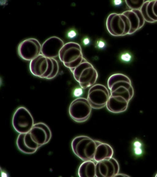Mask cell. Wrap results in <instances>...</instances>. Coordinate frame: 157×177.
I'll return each mask as SVG.
<instances>
[{
	"mask_svg": "<svg viewBox=\"0 0 157 177\" xmlns=\"http://www.w3.org/2000/svg\"><path fill=\"white\" fill-rule=\"evenodd\" d=\"M96 164L92 160L84 161L80 165L78 174L80 177L96 176Z\"/></svg>",
	"mask_w": 157,
	"mask_h": 177,
	"instance_id": "cell-18",
	"label": "cell"
},
{
	"mask_svg": "<svg viewBox=\"0 0 157 177\" xmlns=\"http://www.w3.org/2000/svg\"><path fill=\"white\" fill-rule=\"evenodd\" d=\"M119 166L116 159L112 157L97 162L96 164V176L113 177L117 176Z\"/></svg>",
	"mask_w": 157,
	"mask_h": 177,
	"instance_id": "cell-12",
	"label": "cell"
},
{
	"mask_svg": "<svg viewBox=\"0 0 157 177\" xmlns=\"http://www.w3.org/2000/svg\"><path fill=\"white\" fill-rule=\"evenodd\" d=\"M83 42L84 44L87 45L90 43V40L88 38H85L83 40Z\"/></svg>",
	"mask_w": 157,
	"mask_h": 177,
	"instance_id": "cell-24",
	"label": "cell"
},
{
	"mask_svg": "<svg viewBox=\"0 0 157 177\" xmlns=\"http://www.w3.org/2000/svg\"><path fill=\"white\" fill-rule=\"evenodd\" d=\"M127 6L131 10H140L145 0H125Z\"/></svg>",
	"mask_w": 157,
	"mask_h": 177,
	"instance_id": "cell-20",
	"label": "cell"
},
{
	"mask_svg": "<svg viewBox=\"0 0 157 177\" xmlns=\"http://www.w3.org/2000/svg\"><path fill=\"white\" fill-rule=\"evenodd\" d=\"M52 136L48 125L42 122L36 123L28 132L18 135L16 141L17 146L23 153L33 154L39 148L48 143Z\"/></svg>",
	"mask_w": 157,
	"mask_h": 177,
	"instance_id": "cell-1",
	"label": "cell"
},
{
	"mask_svg": "<svg viewBox=\"0 0 157 177\" xmlns=\"http://www.w3.org/2000/svg\"><path fill=\"white\" fill-rule=\"evenodd\" d=\"M41 49V45L37 39L29 38L19 44L17 51L19 55L22 59L31 61L40 54Z\"/></svg>",
	"mask_w": 157,
	"mask_h": 177,
	"instance_id": "cell-11",
	"label": "cell"
},
{
	"mask_svg": "<svg viewBox=\"0 0 157 177\" xmlns=\"http://www.w3.org/2000/svg\"><path fill=\"white\" fill-rule=\"evenodd\" d=\"M132 150L133 154L136 158L142 156L144 152V145L140 139L136 138L133 141Z\"/></svg>",
	"mask_w": 157,
	"mask_h": 177,
	"instance_id": "cell-19",
	"label": "cell"
},
{
	"mask_svg": "<svg viewBox=\"0 0 157 177\" xmlns=\"http://www.w3.org/2000/svg\"><path fill=\"white\" fill-rule=\"evenodd\" d=\"M59 56L64 65L71 71L80 64L84 58L80 45L74 42L64 44L59 51Z\"/></svg>",
	"mask_w": 157,
	"mask_h": 177,
	"instance_id": "cell-6",
	"label": "cell"
},
{
	"mask_svg": "<svg viewBox=\"0 0 157 177\" xmlns=\"http://www.w3.org/2000/svg\"><path fill=\"white\" fill-rule=\"evenodd\" d=\"M98 46L100 48H103L105 46V44L104 42L100 41L98 44Z\"/></svg>",
	"mask_w": 157,
	"mask_h": 177,
	"instance_id": "cell-23",
	"label": "cell"
},
{
	"mask_svg": "<svg viewBox=\"0 0 157 177\" xmlns=\"http://www.w3.org/2000/svg\"><path fill=\"white\" fill-rule=\"evenodd\" d=\"M130 101L123 96L110 95L106 106L112 113H120L127 109Z\"/></svg>",
	"mask_w": 157,
	"mask_h": 177,
	"instance_id": "cell-14",
	"label": "cell"
},
{
	"mask_svg": "<svg viewBox=\"0 0 157 177\" xmlns=\"http://www.w3.org/2000/svg\"><path fill=\"white\" fill-rule=\"evenodd\" d=\"M106 25L109 33L115 37L129 34L131 28L129 19L122 13H113L109 14L107 18Z\"/></svg>",
	"mask_w": 157,
	"mask_h": 177,
	"instance_id": "cell-7",
	"label": "cell"
},
{
	"mask_svg": "<svg viewBox=\"0 0 157 177\" xmlns=\"http://www.w3.org/2000/svg\"><path fill=\"white\" fill-rule=\"evenodd\" d=\"M71 72L75 80L83 89L93 85L98 77L96 70L84 58L82 62Z\"/></svg>",
	"mask_w": 157,
	"mask_h": 177,
	"instance_id": "cell-5",
	"label": "cell"
},
{
	"mask_svg": "<svg viewBox=\"0 0 157 177\" xmlns=\"http://www.w3.org/2000/svg\"><path fill=\"white\" fill-rule=\"evenodd\" d=\"M107 84L110 95L123 96L130 101L133 98L134 88L127 76L121 73L113 74L108 79Z\"/></svg>",
	"mask_w": 157,
	"mask_h": 177,
	"instance_id": "cell-3",
	"label": "cell"
},
{
	"mask_svg": "<svg viewBox=\"0 0 157 177\" xmlns=\"http://www.w3.org/2000/svg\"><path fill=\"white\" fill-rule=\"evenodd\" d=\"M113 150L109 144L101 142L97 146L94 160L97 162L112 157Z\"/></svg>",
	"mask_w": 157,
	"mask_h": 177,
	"instance_id": "cell-17",
	"label": "cell"
},
{
	"mask_svg": "<svg viewBox=\"0 0 157 177\" xmlns=\"http://www.w3.org/2000/svg\"><path fill=\"white\" fill-rule=\"evenodd\" d=\"M140 10L145 22H157V0L145 1Z\"/></svg>",
	"mask_w": 157,
	"mask_h": 177,
	"instance_id": "cell-16",
	"label": "cell"
},
{
	"mask_svg": "<svg viewBox=\"0 0 157 177\" xmlns=\"http://www.w3.org/2000/svg\"><path fill=\"white\" fill-rule=\"evenodd\" d=\"M64 45L63 41L59 37H51L42 44L41 53L46 57L54 58L59 56V51Z\"/></svg>",
	"mask_w": 157,
	"mask_h": 177,
	"instance_id": "cell-13",
	"label": "cell"
},
{
	"mask_svg": "<svg viewBox=\"0 0 157 177\" xmlns=\"http://www.w3.org/2000/svg\"><path fill=\"white\" fill-rule=\"evenodd\" d=\"M122 13L128 18L131 23L129 35L133 34L144 26L145 21L140 10H127Z\"/></svg>",
	"mask_w": 157,
	"mask_h": 177,
	"instance_id": "cell-15",
	"label": "cell"
},
{
	"mask_svg": "<svg viewBox=\"0 0 157 177\" xmlns=\"http://www.w3.org/2000/svg\"><path fill=\"white\" fill-rule=\"evenodd\" d=\"M131 55L128 53H126L123 54L121 56L122 59L124 61H130L131 59Z\"/></svg>",
	"mask_w": 157,
	"mask_h": 177,
	"instance_id": "cell-21",
	"label": "cell"
},
{
	"mask_svg": "<svg viewBox=\"0 0 157 177\" xmlns=\"http://www.w3.org/2000/svg\"><path fill=\"white\" fill-rule=\"evenodd\" d=\"M114 2L115 5H119L121 3L122 1L121 0H115Z\"/></svg>",
	"mask_w": 157,
	"mask_h": 177,
	"instance_id": "cell-25",
	"label": "cell"
},
{
	"mask_svg": "<svg viewBox=\"0 0 157 177\" xmlns=\"http://www.w3.org/2000/svg\"><path fill=\"white\" fill-rule=\"evenodd\" d=\"M34 123L32 115L25 107L18 108L13 115L12 125L14 130L19 134L28 132L33 127Z\"/></svg>",
	"mask_w": 157,
	"mask_h": 177,
	"instance_id": "cell-9",
	"label": "cell"
},
{
	"mask_svg": "<svg viewBox=\"0 0 157 177\" xmlns=\"http://www.w3.org/2000/svg\"><path fill=\"white\" fill-rule=\"evenodd\" d=\"M110 95L108 89L105 86L96 84L89 90L87 99L92 108L100 109L106 106Z\"/></svg>",
	"mask_w": 157,
	"mask_h": 177,
	"instance_id": "cell-10",
	"label": "cell"
},
{
	"mask_svg": "<svg viewBox=\"0 0 157 177\" xmlns=\"http://www.w3.org/2000/svg\"><path fill=\"white\" fill-rule=\"evenodd\" d=\"M29 68L31 73L34 76L50 80L57 75L59 65L57 61L54 58L40 54L30 61Z\"/></svg>",
	"mask_w": 157,
	"mask_h": 177,
	"instance_id": "cell-2",
	"label": "cell"
},
{
	"mask_svg": "<svg viewBox=\"0 0 157 177\" xmlns=\"http://www.w3.org/2000/svg\"><path fill=\"white\" fill-rule=\"evenodd\" d=\"M101 142L87 136H81L73 140L71 146L74 154L82 160H92L94 159L96 148Z\"/></svg>",
	"mask_w": 157,
	"mask_h": 177,
	"instance_id": "cell-4",
	"label": "cell"
},
{
	"mask_svg": "<svg viewBox=\"0 0 157 177\" xmlns=\"http://www.w3.org/2000/svg\"><path fill=\"white\" fill-rule=\"evenodd\" d=\"M76 33L74 31H71L69 33V36L70 37H74L75 36Z\"/></svg>",
	"mask_w": 157,
	"mask_h": 177,
	"instance_id": "cell-22",
	"label": "cell"
},
{
	"mask_svg": "<svg viewBox=\"0 0 157 177\" xmlns=\"http://www.w3.org/2000/svg\"><path fill=\"white\" fill-rule=\"evenodd\" d=\"M92 107L87 99L77 98L71 103L69 114L71 118L76 122L81 123L87 121L91 114Z\"/></svg>",
	"mask_w": 157,
	"mask_h": 177,
	"instance_id": "cell-8",
	"label": "cell"
}]
</instances>
